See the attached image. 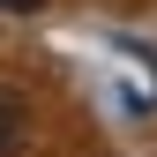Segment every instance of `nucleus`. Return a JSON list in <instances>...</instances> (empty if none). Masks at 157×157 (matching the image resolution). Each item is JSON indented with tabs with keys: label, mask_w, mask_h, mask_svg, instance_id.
<instances>
[{
	"label": "nucleus",
	"mask_w": 157,
	"mask_h": 157,
	"mask_svg": "<svg viewBox=\"0 0 157 157\" xmlns=\"http://www.w3.org/2000/svg\"><path fill=\"white\" fill-rule=\"evenodd\" d=\"M45 0H0V15H37Z\"/></svg>",
	"instance_id": "nucleus-2"
},
{
	"label": "nucleus",
	"mask_w": 157,
	"mask_h": 157,
	"mask_svg": "<svg viewBox=\"0 0 157 157\" xmlns=\"http://www.w3.org/2000/svg\"><path fill=\"white\" fill-rule=\"evenodd\" d=\"M15 135H23V105H15V90L0 82V157L15 150Z\"/></svg>",
	"instance_id": "nucleus-1"
}]
</instances>
